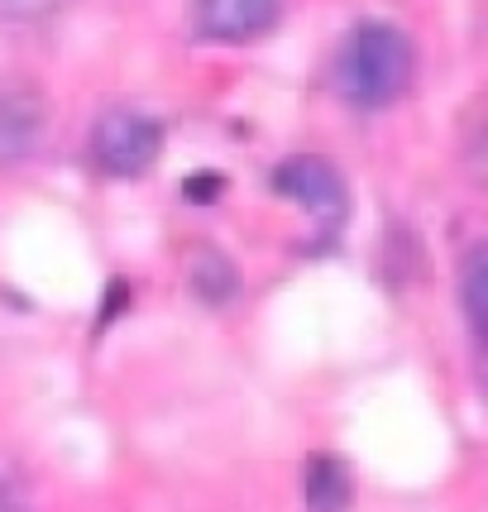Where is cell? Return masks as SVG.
Wrapping results in <instances>:
<instances>
[{
    "label": "cell",
    "instance_id": "1",
    "mask_svg": "<svg viewBox=\"0 0 488 512\" xmlns=\"http://www.w3.org/2000/svg\"><path fill=\"white\" fill-rule=\"evenodd\" d=\"M417 72V48L388 20H364L345 34V44L335 53V91L359 106V111H383L393 106L402 91L412 87Z\"/></svg>",
    "mask_w": 488,
    "mask_h": 512
},
{
    "label": "cell",
    "instance_id": "2",
    "mask_svg": "<svg viewBox=\"0 0 488 512\" xmlns=\"http://www.w3.org/2000/svg\"><path fill=\"white\" fill-rule=\"evenodd\" d=\"M91 163L111 178H139L163 154V125L134 106H111L91 125Z\"/></svg>",
    "mask_w": 488,
    "mask_h": 512
},
{
    "label": "cell",
    "instance_id": "3",
    "mask_svg": "<svg viewBox=\"0 0 488 512\" xmlns=\"http://www.w3.org/2000/svg\"><path fill=\"white\" fill-rule=\"evenodd\" d=\"M273 192L297 201L302 211H311L321 240H331L335 230L345 225V216H350V187L340 178V168L316 154L283 158V163L273 168Z\"/></svg>",
    "mask_w": 488,
    "mask_h": 512
},
{
    "label": "cell",
    "instance_id": "4",
    "mask_svg": "<svg viewBox=\"0 0 488 512\" xmlns=\"http://www.w3.org/2000/svg\"><path fill=\"white\" fill-rule=\"evenodd\" d=\"M48 96L29 77H10L0 87V163H24L44 149Z\"/></svg>",
    "mask_w": 488,
    "mask_h": 512
},
{
    "label": "cell",
    "instance_id": "5",
    "mask_svg": "<svg viewBox=\"0 0 488 512\" xmlns=\"http://www.w3.org/2000/svg\"><path fill=\"white\" fill-rule=\"evenodd\" d=\"M283 15V0H197L192 29L206 44H249Z\"/></svg>",
    "mask_w": 488,
    "mask_h": 512
},
{
    "label": "cell",
    "instance_id": "6",
    "mask_svg": "<svg viewBox=\"0 0 488 512\" xmlns=\"http://www.w3.org/2000/svg\"><path fill=\"white\" fill-rule=\"evenodd\" d=\"M187 288H192V297L206 302V307H230L244 288L240 264L216 245H197L187 254Z\"/></svg>",
    "mask_w": 488,
    "mask_h": 512
},
{
    "label": "cell",
    "instance_id": "7",
    "mask_svg": "<svg viewBox=\"0 0 488 512\" xmlns=\"http://www.w3.org/2000/svg\"><path fill=\"white\" fill-rule=\"evenodd\" d=\"M302 503H307V512H350V503H355V479H350L345 460L311 455L307 469H302Z\"/></svg>",
    "mask_w": 488,
    "mask_h": 512
},
{
    "label": "cell",
    "instance_id": "8",
    "mask_svg": "<svg viewBox=\"0 0 488 512\" xmlns=\"http://www.w3.org/2000/svg\"><path fill=\"white\" fill-rule=\"evenodd\" d=\"M460 312H465L469 340L488 350V240L469 245L460 259Z\"/></svg>",
    "mask_w": 488,
    "mask_h": 512
},
{
    "label": "cell",
    "instance_id": "9",
    "mask_svg": "<svg viewBox=\"0 0 488 512\" xmlns=\"http://www.w3.org/2000/svg\"><path fill=\"white\" fill-rule=\"evenodd\" d=\"M182 197L192 201V206H211L216 197H225V178L221 173H192V178L182 182Z\"/></svg>",
    "mask_w": 488,
    "mask_h": 512
},
{
    "label": "cell",
    "instance_id": "10",
    "mask_svg": "<svg viewBox=\"0 0 488 512\" xmlns=\"http://www.w3.org/2000/svg\"><path fill=\"white\" fill-rule=\"evenodd\" d=\"M0 5H5V10H10V15H24V10H39V5H44V0H0Z\"/></svg>",
    "mask_w": 488,
    "mask_h": 512
},
{
    "label": "cell",
    "instance_id": "11",
    "mask_svg": "<svg viewBox=\"0 0 488 512\" xmlns=\"http://www.w3.org/2000/svg\"><path fill=\"white\" fill-rule=\"evenodd\" d=\"M0 493H5V474H0Z\"/></svg>",
    "mask_w": 488,
    "mask_h": 512
}]
</instances>
